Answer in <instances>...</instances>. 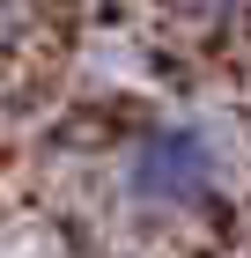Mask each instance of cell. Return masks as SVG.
<instances>
[{
	"label": "cell",
	"instance_id": "cell-1",
	"mask_svg": "<svg viewBox=\"0 0 251 258\" xmlns=\"http://www.w3.org/2000/svg\"><path fill=\"white\" fill-rule=\"evenodd\" d=\"M222 177H229V162L199 125H148L126 148V192L148 214H199L222 192Z\"/></svg>",
	"mask_w": 251,
	"mask_h": 258
},
{
	"label": "cell",
	"instance_id": "cell-2",
	"mask_svg": "<svg viewBox=\"0 0 251 258\" xmlns=\"http://www.w3.org/2000/svg\"><path fill=\"white\" fill-rule=\"evenodd\" d=\"M192 8H199V15H229L236 0H192Z\"/></svg>",
	"mask_w": 251,
	"mask_h": 258
}]
</instances>
